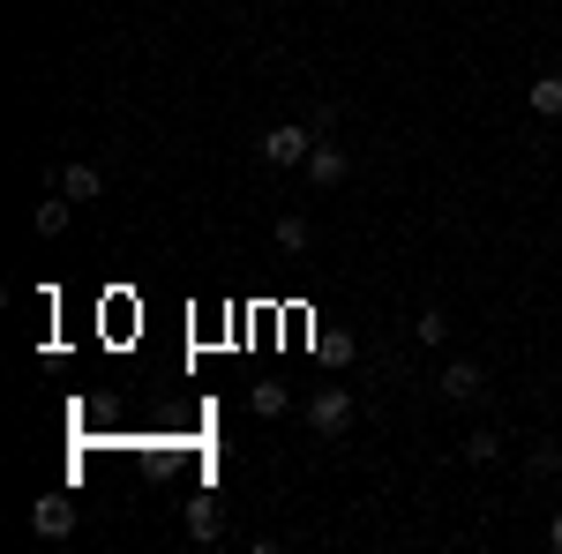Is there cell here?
Returning <instances> with one entry per match:
<instances>
[{"instance_id": "2", "label": "cell", "mask_w": 562, "mask_h": 554, "mask_svg": "<svg viewBox=\"0 0 562 554\" xmlns=\"http://www.w3.org/2000/svg\"><path fill=\"white\" fill-rule=\"evenodd\" d=\"M307 427H315V434H346V427H352V389L346 383H323L315 397H307Z\"/></svg>"}, {"instance_id": "16", "label": "cell", "mask_w": 562, "mask_h": 554, "mask_svg": "<svg viewBox=\"0 0 562 554\" xmlns=\"http://www.w3.org/2000/svg\"><path fill=\"white\" fill-rule=\"evenodd\" d=\"M548 547H555V554H562V510H555V517H548Z\"/></svg>"}, {"instance_id": "13", "label": "cell", "mask_w": 562, "mask_h": 554, "mask_svg": "<svg viewBox=\"0 0 562 554\" xmlns=\"http://www.w3.org/2000/svg\"><path fill=\"white\" fill-rule=\"evenodd\" d=\"M413 338H420V344H442V338H450V315H442V307H428V315L413 323Z\"/></svg>"}, {"instance_id": "6", "label": "cell", "mask_w": 562, "mask_h": 554, "mask_svg": "<svg viewBox=\"0 0 562 554\" xmlns=\"http://www.w3.org/2000/svg\"><path fill=\"white\" fill-rule=\"evenodd\" d=\"M525 105H532L540 121H562V68L555 76H532V83H525Z\"/></svg>"}, {"instance_id": "9", "label": "cell", "mask_w": 562, "mask_h": 554, "mask_svg": "<svg viewBox=\"0 0 562 554\" xmlns=\"http://www.w3.org/2000/svg\"><path fill=\"white\" fill-rule=\"evenodd\" d=\"M31 225H38L45 240H60V233H68V195H45L38 211H31Z\"/></svg>"}, {"instance_id": "8", "label": "cell", "mask_w": 562, "mask_h": 554, "mask_svg": "<svg viewBox=\"0 0 562 554\" xmlns=\"http://www.w3.org/2000/svg\"><path fill=\"white\" fill-rule=\"evenodd\" d=\"M270 240H278L285 256H307V240H315V225H307L301 211H285V217H278V225H270Z\"/></svg>"}, {"instance_id": "14", "label": "cell", "mask_w": 562, "mask_h": 554, "mask_svg": "<svg viewBox=\"0 0 562 554\" xmlns=\"http://www.w3.org/2000/svg\"><path fill=\"white\" fill-rule=\"evenodd\" d=\"M532 472H540V479H555V472H562V450H555V442H540V450H532Z\"/></svg>"}, {"instance_id": "12", "label": "cell", "mask_w": 562, "mask_h": 554, "mask_svg": "<svg viewBox=\"0 0 562 554\" xmlns=\"http://www.w3.org/2000/svg\"><path fill=\"white\" fill-rule=\"evenodd\" d=\"M248 405H256L262 420H278V412H285V383H256V389H248Z\"/></svg>"}, {"instance_id": "3", "label": "cell", "mask_w": 562, "mask_h": 554, "mask_svg": "<svg viewBox=\"0 0 562 554\" xmlns=\"http://www.w3.org/2000/svg\"><path fill=\"white\" fill-rule=\"evenodd\" d=\"M307 180H315V188H338V180H346L352 172V158H346V143H330V135H315V150H307Z\"/></svg>"}, {"instance_id": "11", "label": "cell", "mask_w": 562, "mask_h": 554, "mask_svg": "<svg viewBox=\"0 0 562 554\" xmlns=\"http://www.w3.org/2000/svg\"><path fill=\"white\" fill-rule=\"evenodd\" d=\"M495 450H503V434H495V427L465 434V465H495Z\"/></svg>"}, {"instance_id": "7", "label": "cell", "mask_w": 562, "mask_h": 554, "mask_svg": "<svg viewBox=\"0 0 562 554\" xmlns=\"http://www.w3.org/2000/svg\"><path fill=\"white\" fill-rule=\"evenodd\" d=\"M60 195H68V203H98V195H105V172L98 166H68L60 172Z\"/></svg>"}, {"instance_id": "15", "label": "cell", "mask_w": 562, "mask_h": 554, "mask_svg": "<svg viewBox=\"0 0 562 554\" xmlns=\"http://www.w3.org/2000/svg\"><path fill=\"white\" fill-rule=\"evenodd\" d=\"M352 352H360V344H352V330H346V338H338V330L323 338V360H352Z\"/></svg>"}, {"instance_id": "5", "label": "cell", "mask_w": 562, "mask_h": 554, "mask_svg": "<svg viewBox=\"0 0 562 554\" xmlns=\"http://www.w3.org/2000/svg\"><path fill=\"white\" fill-rule=\"evenodd\" d=\"M31 532H38V540H68V532H76V502H60V495H53V502H31Z\"/></svg>"}, {"instance_id": "4", "label": "cell", "mask_w": 562, "mask_h": 554, "mask_svg": "<svg viewBox=\"0 0 562 554\" xmlns=\"http://www.w3.org/2000/svg\"><path fill=\"white\" fill-rule=\"evenodd\" d=\"M435 389H442V397H450V405H473L480 389H487V375H480L473 360H450V368H442V375H435Z\"/></svg>"}, {"instance_id": "17", "label": "cell", "mask_w": 562, "mask_h": 554, "mask_svg": "<svg viewBox=\"0 0 562 554\" xmlns=\"http://www.w3.org/2000/svg\"><path fill=\"white\" fill-rule=\"evenodd\" d=\"M555 68H562V53H555Z\"/></svg>"}, {"instance_id": "1", "label": "cell", "mask_w": 562, "mask_h": 554, "mask_svg": "<svg viewBox=\"0 0 562 554\" xmlns=\"http://www.w3.org/2000/svg\"><path fill=\"white\" fill-rule=\"evenodd\" d=\"M256 150H262V166L293 172V166H307V150H315V128H293V121H278V128L262 135Z\"/></svg>"}, {"instance_id": "10", "label": "cell", "mask_w": 562, "mask_h": 554, "mask_svg": "<svg viewBox=\"0 0 562 554\" xmlns=\"http://www.w3.org/2000/svg\"><path fill=\"white\" fill-rule=\"evenodd\" d=\"M188 532H195V540H217V532H225V524H217V502H211V495H195V502H188Z\"/></svg>"}]
</instances>
